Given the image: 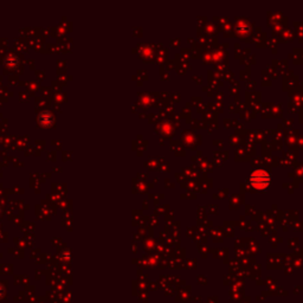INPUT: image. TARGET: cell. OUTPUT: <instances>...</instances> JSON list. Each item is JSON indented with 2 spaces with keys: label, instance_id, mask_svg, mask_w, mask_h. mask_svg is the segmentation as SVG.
I'll return each mask as SVG.
<instances>
[{
  "label": "cell",
  "instance_id": "1",
  "mask_svg": "<svg viewBox=\"0 0 303 303\" xmlns=\"http://www.w3.org/2000/svg\"><path fill=\"white\" fill-rule=\"evenodd\" d=\"M250 184L252 187L256 188V190L258 191L265 190V188L271 184L270 174H269L268 171L261 170V168L255 170L250 176Z\"/></svg>",
  "mask_w": 303,
  "mask_h": 303
}]
</instances>
